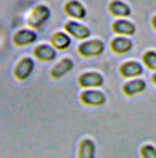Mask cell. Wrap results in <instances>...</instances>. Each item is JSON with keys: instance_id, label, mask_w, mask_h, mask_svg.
<instances>
[{"instance_id": "6da1fadb", "label": "cell", "mask_w": 156, "mask_h": 158, "mask_svg": "<svg viewBox=\"0 0 156 158\" xmlns=\"http://www.w3.org/2000/svg\"><path fill=\"white\" fill-rule=\"evenodd\" d=\"M50 15H51V11H50V8H48V6L38 5V6H35L34 10L30 11L27 23H29L32 27H40V26L45 24V21H48Z\"/></svg>"}, {"instance_id": "7a4b0ae2", "label": "cell", "mask_w": 156, "mask_h": 158, "mask_svg": "<svg viewBox=\"0 0 156 158\" xmlns=\"http://www.w3.org/2000/svg\"><path fill=\"white\" fill-rule=\"evenodd\" d=\"M104 51V43L100 40H89L78 46V53L83 56H97Z\"/></svg>"}, {"instance_id": "3957f363", "label": "cell", "mask_w": 156, "mask_h": 158, "mask_svg": "<svg viewBox=\"0 0 156 158\" xmlns=\"http://www.w3.org/2000/svg\"><path fill=\"white\" fill-rule=\"evenodd\" d=\"M78 83L85 88H94V86H100L104 83V77L97 72H85L81 73Z\"/></svg>"}, {"instance_id": "277c9868", "label": "cell", "mask_w": 156, "mask_h": 158, "mask_svg": "<svg viewBox=\"0 0 156 158\" xmlns=\"http://www.w3.org/2000/svg\"><path fill=\"white\" fill-rule=\"evenodd\" d=\"M32 70H34V61H32L30 58H24V59H21L19 64L16 66L14 75H16L18 80H26V78L32 73Z\"/></svg>"}, {"instance_id": "5b68a950", "label": "cell", "mask_w": 156, "mask_h": 158, "mask_svg": "<svg viewBox=\"0 0 156 158\" xmlns=\"http://www.w3.org/2000/svg\"><path fill=\"white\" fill-rule=\"evenodd\" d=\"M81 101L88 106H102L105 102V96H104V93H100V91L88 89L81 94Z\"/></svg>"}, {"instance_id": "8992f818", "label": "cell", "mask_w": 156, "mask_h": 158, "mask_svg": "<svg viewBox=\"0 0 156 158\" xmlns=\"http://www.w3.org/2000/svg\"><path fill=\"white\" fill-rule=\"evenodd\" d=\"M66 31H67L69 34H72L73 37H77V39H88L89 34H91L86 26L80 24V23H77V21H69V23L66 24Z\"/></svg>"}, {"instance_id": "52a82bcc", "label": "cell", "mask_w": 156, "mask_h": 158, "mask_svg": "<svg viewBox=\"0 0 156 158\" xmlns=\"http://www.w3.org/2000/svg\"><path fill=\"white\" fill-rule=\"evenodd\" d=\"M66 11H67V15H70L72 18H77V19H83L86 16L85 6L80 2H77V0H70V2L66 3Z\"/></svg>"}, {"instance_id": "ba28073f", "label": "cell", "mask_w": 156, "mask_h": 158, "mask_svg": "<svg viewBox=\"0 0 156 158\" xmlns=\"http://www.w3.org/2000/svg\"><path fill=\"white\" fill-rule=\"evenodd\" d=\"M120 72H121L123 77H137L143 72V69H142V66L139 62L131 61V62H124L120 67Z\"/></svg>"}, {"instance_id": "9c48e42d", "label": "cell", "mask_w": 156, "mask_h": 158, "mask_svg": "<svg viewBox=\"0 0 156 158\" xmlns=\"http://www.w3.org/2000/svg\"><path fill=\"white\" fill-rule=\"evenodd\" d=\"M78 158H96V145L91 139H83L81 141Z\"/></svg>"}, {"instance_id": "30bf717a", "label": "cell", "mask_w": 156, "mask_h": 158, "mask_svg": "<svg viewBox=\"0 0 156 158\" xmlns=\"http://www.w3.org/2000/svg\"><path fill=\"white\" fill-rule=\"evenodd\" d=\"M14 43L16 45H29V43H34L37 40V34L34 31H19L18 34H14Z\"/></svg>"}, {"instance_id": "8fae6325", "label": "cell", "mask_w": 156, "mask_h": 158, "mask_svg": "<svg viewBox=\"0 0 156 158\" xmlns=\"http://www.w3.org/2000/svg\"><path fill=\"white\" fill-rule=\"evenodd\" d=\"M34 53H35V56L38 58V59H42V61H51V59L56 58V51H54V48H53V46H50V45H40V46H37Z\"/></svg>"}, {"instance_id": "7c38bea8", "label": "cell", "mask_w": 156, "mask_h": 158, "mask_svg": "<svg viewBox=\"0 0 156 158\" xmlns=\"http://www.w3.org/2000/svg\"><path fill=\"white\" fill-rule=\"evenodd\" d=\"M112 29H113L116 34L132 35V34L135 32V26H134L131 21H124V19H121V21H116V23H113Z\"/></svg>"}, {"instance_id": "4fadbf2b", "label": "cell", "mask_w": 156, "mask_h": 158, "mask_svg": "<svg viewBox=\"0 0 156 158\" xmlns=\"http://www.w3.org/2000/svg\"><path fill=\"white\" fill-rule=\"evenodd\" d=\"M73 67V62H72V59H69V58H66V59H62L56 67H54L53 70H51V75L54 77V78H61V77H64L67 72H70V69Z\"/></svg>"}, {"instance_id": "5bb4252c", "label": "cell", "mask_w": 156, "mask_h": 158, "mask_svg": "<svg viewBox=\"0 0 156 158\" xmlns=\"http://www.w3.org/2000/svg\"><path fill=\"white\" fill-rule=\"evenodd\" d=\"M108 8H110V13L115 15V16H129L131 15V8L124 2H121V0H113V2L108 5Z\"/></svg>"}, {"instance_id": "9a60e30c", "label": "cell", "mask_w": 156, "mask_h": 158, "mask_svg": "<svg viewBox=\"0 0 156 158\" xmlns=\"http://www.w3.org/2000/svg\"><path fill=\"white\" fill-rule=\"evenodd\" d=\"M145 86H146V83L143 80H132V81L126 83V85L123 86V93L127 94V96H134V94H137V93L143 91Z\"/></svg>"}, {"instance_id": "2e32d148", "label": "cell", "mask_w": 156, "mask_h": 158, "mask_svg": "<svg viewBox=\"0 0 156 158\" xmlns=\"http://www.w3.org/2000/svg\"><path fill=\"white\" fill-rule=\"evenodd\" d=\"M132 48V42L129 39H126V37H118V39H115L112 42V50L115 53H127Z\"/></svg>"}, {"instance_id": "e0dca14e", "label": "cell", "mask_w": 156, "mask_h": 158, "mask_svg": "<svg viewBox=\"0 0 156 158\" xmlns=\"http://www.w3.org/2000/svg\"><path fill=\"white\" fill-rule=\"evenodd\" d=\"M53 45L56 46V48L59 50H66L70 46V39H69V35L67 34H62V32H58V34H54L53 35V39H51Z\"/></svg>"}, {"instance_id": "ac0fdd59", "label": "cell", "mask_w": 156, "mask_h": 158, "mask_svg": "<svg viewBox=\"0 0 156 158\" xmlns=\"http://www.w3.org/2000/svg\"><path fill=\"white\" fill-rule=\"evenodd\" d=\"M143 62H145L150 69L156 70V53H154V51H146V53L143 54Z\"/></svg>"}, {"instance_id": "d6986e66", "label": "cell", "mask_w": 156, "mask_h": 158, "mask_svg": "<svg viewBox=\"0 0 156 158\" xmlns=\"http://www.w3.org/2000/svg\"><path fill=\"white\" fill-rule=\"evenodd\" d=\"M140 153H142V158H156V148L153 145H143Z\"/></svg>"}, {"instance_id": "ffe728a7", "label": "cell", "mask_w": 156, "mask_h": 158, "mask_svg": "<svg viewBox=\"0 0 156 158\" xmlns=\"http://www.w3.org/2000/svg\"><path fill=\"white\" fill-rule=\"evenodd\" d=\"M153 26H154V29H156V16L153 18Z\"/></svg>"}, {"instance_id": "44dd1931", "label": "cell", "mask_w": 156, "mask_h": 158, "mask_svg": "<svg viewBox=\"0 0 156 158\" xmlns=\"http://www.w3.org/2000/svg\"><path fill=\"white\" fill-rule=\"evenodd\" d=\"M153 81H154V85H156V73H154V75H153Z\"/></svg>"}]
</instances>
